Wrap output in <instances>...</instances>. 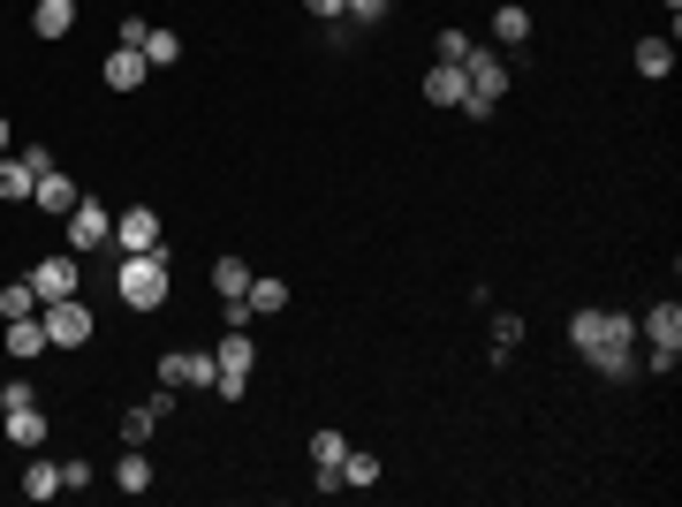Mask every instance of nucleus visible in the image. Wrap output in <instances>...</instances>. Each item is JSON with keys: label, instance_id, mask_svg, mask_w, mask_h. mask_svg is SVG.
<instances>
[{"label": "nucleus", "instance_id": "19", "mask_svg": "<svg viewBox=\"0 0 682 507\" xmlns=\"http://www.w3.org/2000/svg\"><path fill=\"white\" fill-rule=\"evenodd\" d=\"M8 356H16V364L46 356V326H39V311H31V318H8Z\"/></svg>", "mask_w": 682, "mask_h": 507}, {"label": "nucleus", "instance_id": "22", "mask_svg": "<svg viewBox=\"0 0 682 507\" xmlns=\"http://www.w3.org/2000/svg\"><path fill=\"white\" fill-rule=\"evenodd\" d=\"M53 493H61V463L31 455V463H23V500H53Z\"/></svg>", "mask_w": 682, "mask_h": 507}, {"label": "nucleus", "instance_id": "16", "mask_svg": "<svg viewBox=\"0 0 682 507\" xmlns=\"http://www.w3.org/2000/svg\"><path fill=\"white\" fill-rule=\"evenodd\" d=\"M31 31H39V39H69V31H77V0H39V8H31Z\"/></svg>", "mask_w": 682, "mask_h": 507}, {"label": "nucleus", "instance_id": "14", "mask_svg": "<svg viewBox=\"0 0 682 507\" xmlns=\"http://www.w3.org/2000/svg\"><path fill=\"white\" fill-rule=\"evenodd\" d=\"M0 432H8V447H23V455H39V447H46V417H39V402H23V409H8V424H0Z\"/></svg>", "mask_w": 682, "mask_h": 507}, {"label": "nucleus", "instance_id": "5", "mask_svg": "<svg viewBox=\"0 0 682 507\" xmlns=\"http://www.w3.org/2000/svg\"><path fill=\"white\" fill-rule=\"evenodd\" d=\"M638 334L652 341V372H675L682 364V303H652L638 318Z\"/></svg>", "mask_w": 682, "mask_h": 507}, {"label": "nucleus", "instance_id": "32", "mask_svg": "<svg viewBox=\"0 0 682 507\" xmlns=\"http://www.w3.org/2000/svg\"><path fill=\"white\" fill-rule=\"evenodd\" d=\"M432 45H440V61H470V39H463V31H440Z\"/></svg>", "mask_w": 682, "mask_h": 507}, {"label": "nucleus", "instance_id": "6", "mask_svg": "<svg viewBox=\"0 0 682 507\" xmlns=\"http://www.w3.org/2000/svg\"><path fill=\"white\" fill-rule=\"evenodd\" d=\"M23 281L39 288V303H61V296H77V288H84V265H77V251H53V257H39Z\"/></svg>", "mask_w": 682, "mask_h": 507}, {"label": "nucleus", "instance_id": "9", "mask_svg": "<svg viewBox=\"0 0 682 507\" xmlns=\"http://www.w3.org/2000/svg\"><path fill=\"white\" fill-rule=\"evenodd\" d=\"M107 251H160V212L152 205H129V212H114V243Z\"/></svg>", "mask_w": 682, "mask_h": 507}, {"label": "nucleus", "instance_id": "15", "mask_svg": "<svg viewBox=\"0 0 682 507\" xmlns=\"http://www.w3.org/2000/svg\"><path fill=\"white\" fill-rule=\"evenodd\" d=\"M31 190H39L31 160H23V152H8V160H0V205H31Z\"/></svg>", "mask_w": 682, "mask_h": 507}, {"label": "nucleus", "instance_id": "25", "mask_svg": "<svg viewBox=\"0 0 682 507\" xmlns=\"http://www.w3.org/2000/svg\"><path fill=\"white\" fill-rule=\"evenodd\" d=\"M668 69H675V45H668V39H638V77H652V84H660Z\"/></svg>", "mask_w": 682, "mask_h": 507}, {"label": "nucleus", "instance_id": "33", "mask_svg": "<svg viewBox=\"0 0 682 507\" xmlns=\"http://www.w3.org/2000/svg\"><path fill=\"white\" fill-rule=\"evenodd\" d=\"M91 485V463H61V493H84Z\"/></svg>", "mask_w": 682, "mask_h": 507}, {"label": "nucleus", "instance_id": "1", "mask_svg": "<svg viewBox=\"0 0 682 507\" xmlns=\"http://www.w3.org/2000/svg\"><path fill=\"white\" fill-rule=\"evenodd\" d=\"M168 243H160V251H129L122 265H114V296L129 303V311H160V303H168Z\"/></svg>", "mask_w": 682, "mask_h": 507}, {"label": "nucleus", "instance_id": "12", "mask_svg": "<svg viewBox=\"0 0 682 507\" xmlns=\"http://www.w3.org/2000/svg\"><path fill=\"white\" fill-rule=\"evenodd\" d=\"M425 99H432V107H455V114H463V99H470L463 61H432V69H425Z\"/></svg>", "mask_w": 682, "mask_h": 507}, {"label": "nucleus", "instance_id": "10", "mask_svg": "<svg viewBox=\"0 0 682 507\" xmlns=\"http://www.w3.org/2000/svg\"><path fill=\"white\" fill-rule=\"evenodd\" d=\"M213 379H220V364H213V356H198V348L160 356V386H174V394H182V386H205V394H213Z\"/></svg>", "mask_w": 682, "mask_h": 507}, {"label": "nucleus", "instance_id": "8", "mask_svg": "<svg viewBox=\"0 0 682 507\" xmlns=\"http://www.w3.org/2000/svg\"><path fill=\"white\" fill-rule=\"evenodd\" d=\"M114 243V212L99 205V197H84V205L69 212V251L84 257V251H107Z\"/></svg>", "mask_w": 682, "mask_h": 507}, {"label": "nucleus", "instance_id": "13", "mask_svg": "<svg viewBox=\"0 0 682 507\" xmlns=\"http://www.w3.org/2000/svg\"><path fill=\"white\" fill-rule=\"evenodd\" d=\"M99 77H107V91H137L152 69H144V53H137V45H114V53L99 61Z\"/></svg>", "mask_w": 682, "mask_h": 507}, {"label": "nucleus", "instance_id": "17", "mask_svg": "<svg viewBox=\"0 0 682 507\" xmlns=\"http://www.w3.org/2000/svg\"><path fill=\"white\" fill-rule=\"evenodd\" d=\"M334 477H341V493H372V485H380V455H364V447H349Z\"/></svg>", "mask_w": 682, "mask_h": 507}, {"label": "nucleus", "instance_id": "31", "mask_svg": "<svg viewBox=\"0 0 682 507\" xmlns=\"http://www.w3.org/2000/svg\"><path fill=\"white\" fill-rule=\"evenodd\" d=\"M23 402H39V386H31V379H8V386H0V409H23Z\"/></svg>", "mask_w": 682, "mask_h": 507}, {"label": "nucleus", "instance_id": "18", "mask_svg": "<svg viewBox=\"0 0 682 507\" xmlns=\"http://www.w3.org/2000/svg\"><path fill=\"white\" fill-rule=\"evenodd\" d=\"M213 296L220 303H243V296H251V265H243V257H213Z\"/></svg>", "mask_w": 682, "mask_h": 507}, {"label": "nucleus", "instance_id": "26", "mask_svg": "<svg viewBox=\"0 0 682 507\" xmlns=\"http://www.w3.org/2000/svg\"><path fill=\"white\" fill-rule=\"evenodd\" d=\"M31 311H39V288H31V281H8V288H0V326H8V318H31Z\"/></svg>", "mask_w": 682, "mask_h": 507}, {"label": "nucleus", "instance_id": "11", "mask_svg": "<svg viewBox=\"0 0 682 507\" xmlns=\"http://www.w3.org/2000/svg\"><path fill=\"white\" fill-rule=\"evenodd\" d=\"M31 205L53 212V220H69V212L84 205V182H69L61 168H46V174H39V190H31Z\"/></svg>", "mask_w": 682, "mask_h": 507}, {"label": "nucleus", "instance_id": "24", "mask_svg": "<svg viewBox=\"0 0 682 507\" xmlns=\"http://www.w3.org/2000/svg\"><path fill=\"white\" fill-rule=\"evenodd\" d=\"M493 39L523 45V39H531V8H515V0H509V8H493Z\"/></svg>", "mask_w": 682, "mask_h": 507}, {"label": "nucleus", "instance_id": "34", "mask_svg": "<svg viewBox=\"0 0 682 507\" xmlns=\"http://www.w3.org/2000/svg\"><path fill=\"white\" fill-rule=\"evenodd\" d=\"M341 8L349 0H303V16H319V23H341Z\"/></svg>", "mask_w": 682, "mask_h": 507}, {"label": "nucleus", "instance_id": "21", "mask_svg": "<svg viewBox=\"0 0 682 507\" xmlns=\"http://www.w3.org/2000/svg\"><path fill=\"white\" fill-rule=\"evenodd\" d=\"M251 318H273V311H289V281H273V273H251Z\"/></svg>", "mask_w": 682, "mask_h": 507}, {"label": "nucleus", "instance_id": "4", "mask_svg": "<svg viewBox=\"0 0 682 507\" xmlns=\"http://www.w3.org/2000/svg\"><path fill=\"white\" fill-rule=\"evenodd\" d=\"M39 326H46V348H84L99 334V318H91V303L61 296V303H39Z\"/></svg>", "mask_w": 682, "mask_h": 507}, {"label": "nucleus", "instance_id": "2", "mask_svg": "<svg viewBox=\"0 0 682 507\" xmlns=\"http://www.w3.org/2000/svg\"><path fill=\"white\" fill-rule=\"evenodd\" d=\"M630 341H638V318H630V311H599V303L569 311V348H576V356H599V348H630Z\"/></svg>", "mask_w": 682, "mask_h": 507}, {"label": "nucleus", "instance_id": "7", "mask_svg": "<svg viewBox=\"0 0 682 507\" xmlns=\"http://www.w3.org/2000/svg\"><path fill=\"white\" fill-rule=\"evenodd\" d=\"M341 455H349V432H334V424H319L311 432V493H341Z\"/></svg>", "mask_w": 682, "mask_h": 507}, {"label": "nucleus", "instance_id": "20", "mask_svg": "<svg viewBox=\"0 0 682 507\" xmlns=\"http://www.w3.org/2000/svg\"><path fill=\"white\" fill-rule=\"evenodd\" d=\"M137 53H144V69H174V61H182V39H174V31H160V23H144Z\"/></svg>", "mask_w": 682, "mask_h": 507}, {"label": "nucleus", "instance_id": "23", "mask_svg": "<svg viewBox=\"0 0 682 507\" xmlns=\"http://www.w3.org/2000/svg\"><path fill=\"white\" fill-rule=\"evenodd\" d=\"M114 485H122V493H152V463H144V447H122V463H114Z\"/></svg>", "mask_w": 682, "mask_h": 507}, {"label": "nucleus", "instance_id": "27", "mask_svg": "<svg viewBox=\"0 0 682 507\" xmlns=\"http://www.w3.org/2000/svg\"><path fill=\"white\" fill-rule=\"evenodd\" d=\"M515 341H523V318H515V311H493V364H509Z\"/></svg>", "mask_w": 682, "mask_h": 507}, {"label": "nucleus", "instance_id": "35", "mask_svg": "<svg viewBox=\"0 0 682 507\" xmlns=\"http://www.w3.org/2000/svg\"><path fill=\"white\" fill-rule=\"evenodd\" d=\"M8 136H16V122H8V114H0V160H8Z\"/></svg>", "mask_w": 682, "mask_h": 507}, {"label": "nucleus", "instance_id": "29", "mask_svg": "<svg viewBox=\"0 0 682 507\" xmlns=\"http://www.w3.org/2000/svg\"><path fill=\"white\" fill-rule=\"evenodd\" d=\"M584 364H592L599 379H630V372H638V356H630V348H599V356H584Z\"/></svg>", "mask_w": 682, "mask_h": 507}, {"label": "nucleus", "instance_id": "28", "mask_svg": "<svg viewBox=\"0 0 682 507\" xmlns=\"http://www.w3.org/2000/svg\"><path fill=\"white\" fill-rule=\"evenodd\" d=\"M152 432H160V409L144 402V409H129V417H122V447H144Z\"/></svg>", "mask_w": 682, "mask_h": 507}, {"label": "nucleus", "instance_id": "30", "mask_svg": "<svg viewBox=\"0 0 682 507\" xmlns=\"http://www.w3.org/2000/svg\"><path fill=\"white\" fill-rule=\"evenodd\" d=\"M387 8H394V0H349L341 23H349V31H372V23H387Z\"/></svg>", "mask_w": 682, "mask_h": 507}, {"label": "nucleus", "instance_id": "3", "mask_svg": "<svg viewBox=\"0 0 682 507\" xmlns=\"http://www.w3.org/2000/svg\"><path fill=\"white\" fill-rule=\"evenodd\" d=\"M213 364H220L213 394H220V402H243V386H251V372H258V341L243 334V326H228V341L213 348Z\"/></svg>", "mask_w": 682, "mask_h": 507}]
</instances>
